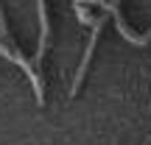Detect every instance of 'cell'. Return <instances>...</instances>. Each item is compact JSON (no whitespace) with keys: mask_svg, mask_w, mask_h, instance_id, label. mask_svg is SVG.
<instances>
[{"mask_svg":"<svg viewBox=\"0 0 151 145\" xmlns=\"http://www.w3.org/2000/svg\"><path fill=\"white\" fill-rule=\"evenodd\" d=\"M73 11L87 28H90V39H87V48H84V56L78 61V70H76V78H73V89H70V98L78 95L81 84H84V75L90 70V61H92V53H95V45H98V36L104 31V17L106 11L101 9V3H73Z\"/></svg>","mask_w":151,"mask_h":145,"instance_id":"1","label":"cell"},{"mask_svg":"<svg viewBox=\"0 0 151 145\" xmlns=\"http://www.w3.org/2000/svg\"><path fill=\"white\" fill-rule=\"evenodd\" d=\"M0 56H6L11 64H17L22 73L28 75V81H31V86H34V98H37V103L45 106V81H42V73L34 67L31 59L22 56V50H20V45L14 42L9 25H6V20H3V14H0Z\"/></svg>","mask_w":151,"mask_h":145,"instance_id":"2","label":"cell"},{"mask_svg":"<svg viewBox=\"0 0 151 145\" xmlns=\"http://www.w3.org/2000/svg\"><path fill=\"white\" fill-rule=\"evenodd\" d=\"M101 9H104V11H106V14L115 20V28L120 31V36H123L129 45H134V48H146V45L151 42V31H146V34H134V31L129 28V22L123 20V14H120V9H118V6H112V3H101Z\"/></svg>","mask_w":151,"mask_h":145,"instance_id":"3","label":"cell"},{"mask_svg":"<svg viewBox=\"0 0 151 145\" xmlns=\"http://www.w3.org/2000/svg\"><path fill=\"white\" fill-rule=\"evenodd\" d=\"M0 14H3V6H0Z\"/></svg>","mask_w":151,"mask_h":145,"instance_id":"4","label":"cell"}]
</instances>
